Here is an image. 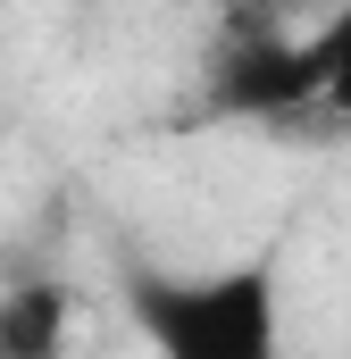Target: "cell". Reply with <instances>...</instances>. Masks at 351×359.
I'll list each match as a JSON object with an SVG mask.
<instances>
[{
    "label": "cell",
    "mask_w": 351,
    "mask_h": 359,
    "mask_svg": "<svg viewBox=\"0 0 351 359\" xmlns=\"http://www.w3.org/2000/svg\"><path fill=\"white\" fill-rule=\"evenodd\" d=\"M126 309L151 359H284V309H276L267 259H243L218 276L126 268Z\"/></svg>",
    "instance_id": "cell-1"
},
{
    "label": "cell",
    "mask_w": 351,
    "mask_h": 359,
    "mask_svg": "<svg viewBox=\"0 0 351 359\" xmlns=\"http://www.w3.org/2000/svg\"><path fill=\"white\" fill-rule=\"evenodd\" d=\"M318 100V50L284 25H226V50L209 59V117H293Z\"/></svg>",
    "instance_id": "cell-2"
},
{
    "label": "cell",
    "mask_w": 351,
    "mask_h": 359,
    "mask_svg": "<svg viewBox=\"0 0 351 359\" xmlns=\"http://www.w3.org/2000/svg\"><path fill=\"white\" fill-rule=\"evenodd\" d=\"M0 359H67V284L17 276L0 292Z\"/></svg>",
    "instance_id": "cell-3"
},
{
    "label": "cell",
    "mask_w": 351,
    "mask_h": 359,
    "mask_svg": "<svg viewBox=\"0 0 351 359\" xmlns=\"http://www.w3.org/2000/svg\"><path fill=\"white\" fill-rule=\"evenodd\" d=\"M310 50H318V109H335L351 126V0L310 34Z\"/></svg>",
    "instance_id": "cell-4"
}]
</instances>
